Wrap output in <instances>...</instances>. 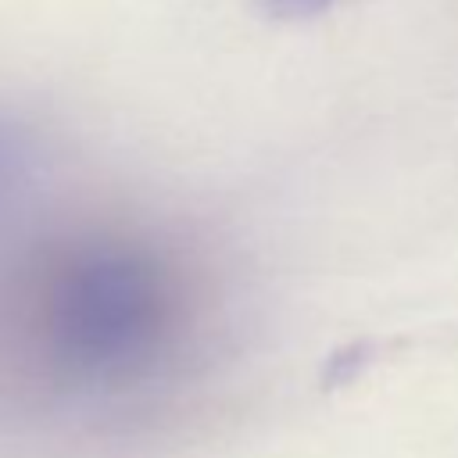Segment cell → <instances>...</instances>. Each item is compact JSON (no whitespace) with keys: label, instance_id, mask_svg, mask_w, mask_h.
<instances>
[{"label":"cell","instance_id":"2","mask_svg":"<svg viewBox=\"0 0 458 458\" xmlns=\"http://www.w3.org/2000/svg\"><path fill=\"white\" fill-rule=\"evenodd\" d=\"M333 0H265V11L276 18H311L315 11L329 7Z\"/></svg>","mask_w":458,"mask_h":458},{"label":"cell","instance_id":"3","mask_svg":"<svg viewBox=\"0 0 458 458\" xmlns=\"http://www.w3.org/2000/svg\"><path fill=\"white\" fill-rule=\"evenodd\" d=\"M7 157H11V150H4V147H0V172H4V165H7Z\"/></svg>","mask_w":458,"mask_h":458},{"label":"cell","instance_id":"1","mask_svg":"<svg viewBox=\"0 0 458 458\" xmlns=\"http://www.w3.org/2000/svg\"><path fill=\"white\" fill-rule=\"evenodd\" d=\"M54 315L64 361L107 369L154 344L165 322V297L154 272L132 258H93L64 279Z\"/></svg>","mask_w":458,"mask_h":458}]
</instances>
